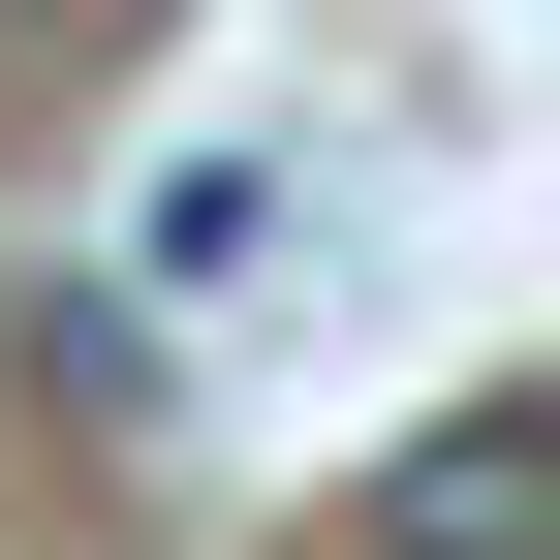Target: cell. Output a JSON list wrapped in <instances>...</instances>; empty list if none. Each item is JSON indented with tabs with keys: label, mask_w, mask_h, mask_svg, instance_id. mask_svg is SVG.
Here are the masks:
<instances>
[{
	"label": "cell",
	"mask_w": 560,
	"mask_h": 560,
	"mask_svg": "<svg viewBox=\"0 0 560 560\" xmlns=\"http://www.w3.org/2000/svg\"><path fill=\"white\" fill-rule=\"evenodd\" d=\"M529 499H560L529 405H436V436H405V499H374V560H529Z\"/></svg>",
	"instance_id": "1"
}]
</instances>
